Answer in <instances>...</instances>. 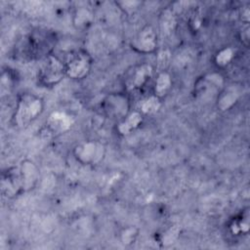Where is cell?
<instances>
[{
  "label": "cell",
  "mask_w": 250,
  "mask_h": 250,
  "mask_svg": "<svg viewBox=\"0 0 250 250\" xmlns=\"http://www.w3.org/2000/svg\"><path fill=\"white\" fill-rule=\"evenodd\" d=\"M43 101L31 94H22L17 104L14 115L15 124L19 127H25L36 119L43 111Z\"/></svg>",
  "instance_id": "obj_1"
},
{
  "label": "cell",
  "mask_w": 250,
  "mask_h": 250,
  "mask_svg": "<svg viewBox=\"0 0 250 250\" xmlns=\"http://www.w3.org/2000/svg\"><path fill=\"white\" fill-rule=\"evenodd\" d=\"M64 76H66L64 62L54 55H47L38 72L40 84L46 87L54 86L61 82Z\"/></svg>",
  "instance_id": "obj_2"
},
{
  "label": "cell",
  "mask_w": 250,
  "mask_h": 250,
  "mask_svg": "<svg viewBox=\"0 0 250 250\" xmlns=\"http://www.w3.org/2000/svg\"><path fill=\"white\" fill-rule=\"evenodd\" d=\"M64 64L66 76L71 79H82L90 72L92 59L86 51L79 50L71 53Z\"/></svg>",
  "instance_id": "obj_3"
},
{
  "label": "cell",
  "mask_w": 250,
  "mask_h": 250,
  "mask_svg": "<svg viewBox=\"0 0 250 250\" xmlns=\"http://www.w3.org/2000/svg\"><path fill=\"white\" fill-rule=\"evenodd\" d=\"M102 108L106 116L111 119H118L120 122L129 114L130 104L125 95L120 93L110 94L104 99Z\"/></svg>",
  "instance_id": "obj_4"
},
{
  "label": "cell",
  "mask_w": 250,
  "mask_h": 250,
  "mask_svg": "<svg viewBox=\"0 0 250 250\" xmlns=\"http://www.w3.org/2000/svg\"><path fill=\"white\" fill-rule=\"evenodd\" d=\"M104 153V146L95 141L80 143L73 149V154L76 160L84 165H90L99 162L103 158Z\"/></svg>",
  "instance_id": "obj_5"
},
{
  "label": "cell",
  "mask_w": 250,
  "mask_h": 250,
  "mask_svg": "<svg viewBox=\"0 0 250 250\" xmlns=\"http://www.w3.org/2000/svg\"><path fill=\"white\" fill-rule=\"evenodd\" d=\"M157 45L156 34L151 25L144 26L133 38L132 48L139 53H152Z\"/></svg>",
  "instance_id": "obj_6"
},
{
  "label": "cell",
  "mask_w": 250,
  "mask_h": 250,
  "mask_svg": "<svg viewBox=\"0 0 250 250\" xmlns=\"http://www.w3.org/2000/svg\"><path fill=\"white\" fill-rule=\"evenodd\" d=\"M21 189L22 190H30L32 189L36 184L38 183L40 170L38 166L32 162L31 160H23L20 166L18 167Z\"/></svg>",
  "instance_id": "obj_7"
},
{
  "label": "cell",
  "mask_w": 250,
  "mask_h": 250,
  "mask_svg": "<svg viewBox=\"0 0 250 250\" xmlns=\"http://www.w3.org/2000/svg\"><path fill=\"white\" fill-rule=\"evenodd\" d=\"M152 75V68L149 64L144 63L137 66L133 73L130 75V78L127 81V87L129 90L141 89L146 84L148 79Z\"/></svg>",
  "instance_id": "obj_8"
},
{
  "label": "cell",
  "mask_w": 250,
  "mask_h": 250,
  "mask_svg": "<svg viewBox=\"0 0 250 250\" xmlns=\"http://www.w3.org/2000/svg\"><path fill=\"white\" fill-rule=\"evenodd\" d=\"M223 85V79L219 74H209L200 79L196 84V92L200 96H206Z\"/></svg>",
  "instance_id": "obj_9"
},
{
  "label": "cell",
  "mask_w": 250,
  "mask_h": 250,
  "mask_svg": "<svg viewBox=\"0 0 250 250\" xmlns=\"http://www.w3.org/2000/svg\"><path fill=\"white\" fill-rule=\"evenodd\" d=\"M143 120V116L141 112L134 111L129 113L122 121L119 122L117 130L121 135H128L133 130L139 127Z\"/></svg>",
  "instance_id": "obj_10"
},
{
  "label": "cell",
  "mask_w": 250,
  "mask_h": 250,
  "mask_svg": "<svg viewBox=\"0 0 250 250\" xmlns=\"http://www.w3.org/2000/svg\"><path fill=\"white\" fill-rule=\"evenodd\" d=\"M172 86L171 76L167 71L158 72L153 87V95L159 99H162L167 95Z\"/></svg>",
  "instance_id": "obj_11"
},
{
  "label": "cell",
  "mask_w": 250,
  "mask_h": 250,
  "mask_svg": "<svg viewBox=\"0 0 250 250\" xmlns=\"http://www.w3.org/2000/svg\"><path fill=\"white\" fill-rule=\"evenodd\" d=\"M238 94L232 88L225 89L220 92L217 99V106L221 110L229 109L237 101Z\"/></svg>",
  "instance_id": "obj_12"
},
{
  "label": "cell",
  "mask_w": 250,
  "mask_h": 250,
  "mask_svg": "<svg viewBox=\"0 0 250 250\" xmlns=\"http://www.w3.org/2000/svg\"><path fill=\"white\" fill-rule=\"evenodd\" d=\"M176 25V19L173 12L169 9L162 12L160 17V30L165 35L171 34Z\"/></svg>",
  "instance_id": "obj_13"
},
{
  "label": "cell",
  "mask_w": 250,
  "mask_h": 250,
  "mask_svg": "<svg viewBox=\"0 0 250 250\" xmlns=\"http://www.w3.org/2000/svg\"><path fill=\"white\" fill-rule=\"evenodd\" d=\"M160 106H161V99L152 95L145 99L144 101H142L140 108H141V112L145 114H153L156 111H158Z\"/></svg>",
  "instance_id": "obj_14"
},
{
  "label": "cell",
  "mask_w": 250,
  "mask_h": 250,
  "mask_svg": "<svg viewBox=\"0 0 250 250\" xmlns=\"http://www.w3.org/2000/svg\"><path fill=\"white\" fill-rule=\"evenodd\" d=\"M231 231L235 234L239 233H246L249 229V215L248 211H246L244 214H242L239 218H236L233 220L231 226Z\"/></svg>",
  "instance_id": "obj_15"
},
{
  "label": "cell",
  "mask_w": 250,
  "mask_h": 250,
  "mask_svg": "<svg viewBox=\"0 0 250 250\" xmlns=\"http://www.w3.org/2000/svg\"><path fill=\"white\" fill-rule=\"evenodd\" d=\"M139 235V229L135 226L124 228L120 232V240L124 245L133 244Z\"/></svg>",
  "instance_id": "obj_16"
},
{
  "label": "cell",
  "mask_w": 250,
  "mask_h": 250,
  "mask_svg": "<svg viewBox=\"0 0 250 250\" xmlns=\"http://www.w3.org/2000/svg\"><path fill=\"white\" fill-rule=\"evenodd\" d=\"M233 58V50L231 48H225L217 53L215 56V62L218 66L224 67L229 64Z\"/></svg>",
  "instance_id": "obj_17"
},
{
  "label": "cell",
  "mask_w": 250,
  "mask_h": 250,
  "mask_svg": "<svg viewBox=\"0 0 250 250\" xmlns=\"http://www.w3.org/2000/svg\"><path fill=\"white\" fill-rule=\"evenodd\" d=\"M91 21H92V14L88 10L79 9L76 11L74 24H76L78 27L86 26L87 24H90Z\"/></svg>",
  "instance_id": "obj_18"
},
{
  "label": "cell",
  "mask_w": 250,
  "mask_h": 250,
  "mask_svg": "<svg viewBox=\"0 0 250 250\" xmlns=\"http://www.w3.org/2000/svg\"><path fill=\"white\" fill-rule=\"evenodd\" d=\"M170 52L168 50H162L158 53L157 55V60H156V68L158 72H163L167 71V67L170 62Z\"/></svg>",
  "instance_id": "obj_19"
},
{
  "label": "cell",
  "mask_w": 250,
  "mask_h": 250,
  "mask_svg": "<svg viewBox=\"0 0 250 250\" xmlns=\"http://www.w3.org/2000/svg\"><path fill=\"white\" fill-rule=\"evenodd\" d=\"M240 38L242 43L247 47L249 44V27L248 25H246L245 28L242 29V31L240 32Z\"/></svg>",
  "instance_id": "obj_20"
}]
</instances>
